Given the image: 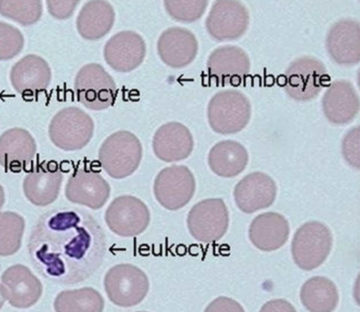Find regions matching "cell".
Listing matches in <instances>:
<instances>
[{
	"mask_svg": "<svg viewBox=\"0 0 360 312\" xmlns=\"http://www.w3.org/2000/svg\"><path fill=\"white\" fill-rule=\"evenodd\" d=\"M75 88L78 101L92 110H104L116 101L117 84L98 63H89L80 69Z\"/></svg>",
	"mask_w": 360,
	"mask_h": 312,
	"instance_id": "ba28073f",
	"label": "cell"
},
{
	"mask_svg": "<svg viewBox=\"0 0 360 312\" xmlns=\"http://www.w3.org/2000/svg\"><path fill=\"white\" fill-rule=\"evenodd\" d=\"M105 223L112 232L130 238L142 234L149 226V208L134 196L117 197L111 202L105 215Z\"/></svg>",
	"mask_w": 360,
	"mask_h": 312,
	"instance_id": "7c38bea8",
	"label": "cell"
},
{
	"mask_svg": "<svg viewBox=\"0 0 360 312\" xmlns=\"http://www.w3.org/2000/svg\"><path fill=\"white\" fill-rule=\"evenodd\" d=\"M208 75L217 86H238L250 72V60L246 51L238 46L217 48L207 60Z\"/></svg>",
	"mask_w": 360,
	"mask_h": 312,
	"instance_id": "4fadbf2b",
	"label": "cell"
},
{
	"mask_svg": "<svg viewBox=\"0 0 360 312\" xmlns=\"http://www.w3.org/2000/svg\"><path fill=\"white\" fill-rule=\"evenodd\" d=\"M326 50L340 65H354L360 60V27L358 20L342 19L333 24L326 35Z\"/></svg>",
	"mask_w": 360,
	"mask_h": 312,
	"instance_id": "d6986e66",
	"label": "cell"
},
{
	"mask_svg": "<svg viewBox=\"0 0 360 312\" xmlns=\"http://www.w3.org/2000/svg\"><path fill=\"white\" fill-rule=\"evenodd\" d=\"M0 14L21 25H32L41 19L42 4L40 0L8 1L0 0Z\"/></svg>",
	"mask_w": 360,
	"mask_h": 312,
	"instance_id": "4dcf8cb0",
	"label": "cell"
},
{
	"mask_svg": "<svg viewBox=\"0 0 360 312\" xmlns=\"http://www.w3.org/2000/svg\"><path fill=\"white\" fill-rule=\"evenodd\" d=\"M25 230L23 217L12 212H0V256H8L20 250Z\"/></svg>",
	"mask_w": 360,
	"mask_h": 312,
	"instance_id": "f546056e",
	"label": "cell"
},
{
	"mask_svg": "<svg viewBox=\"0 0 360 312\" xmlns=\"http://www.w3.org/2000/svg\"><path fill=\"white\" fill-rule=\"evenodd\" d=\"M115 22L113 7L107 1L93 0L84 5L78 15L77 27L79 34L86 39L96 41L105 37Z\"/></svg>",
	"mask_w": 360,
	"mask_h": 312,
	"instance_id": "4316f807",
	"label": "cell"
},
{
	"mask_svg": "<svg viewBox=\"0 0 360 312\" xmlns=\"http://www.w3.org/2000/svg\"><path fill=\"white\" fill-rule=\"evenodd\" d=\"M250 117V100L240 91H220L208 104V123L214 132L221 135L240 132L249 124Z\"/></svg>",
	"mask_w": 360,
	"mask_h": 312,
	"instance_id": "7a4b0ae2",
	"label": "cell"
},
{
	"mask_svg": "<svg viewBox=\"0 0 360 312\" xmlns=\"http://www.w3.org/2000/svg\"><path fill=\"white\" fill-rule=\"evenodd\" d=\"M229 214L222 199H207L196 204L188 214L187 226L191 235L201 243L220 240L228 231Z\"/></svg>",
	"mask_w": 360,
	"mask_h": 312,
	"instance_id": "9c48e42d",
	"label": "cell"
},
{
	"mask_svg": "<svg viewBox=\"0 0 360 312\" xmlns=\"http://www.w3.org/2000/svg\"><path fill=\"white\" fill-rule=\"evenodd\" d=\"M342 153L344 159L354 168L359 169V129H350L342 142Z\"/></svg>",
	"mask_w": 360,
	"mask_h": 312,
	"instance_id": "836d02e7",
	"label": "cell"
},
{
	"mask_svg": "<svg viewBox=\"0 0 360 312\" xmlns=\"http://www.w3.org/2000/svg\"><path fill=\"white\" fill-rule=\"evenodd\" d=\"M51 71L46 60L30 54L13 66L11 72L12 86L23 96H33L50 86Z\"/></svg>",
	"mask_w": 360,
	"mask_h": 312,
	"instance_id": "cb8c5ba5",
	"label": "cell"
},
{
	"mask_svg": "<svg viewBox=\"0 0 360 312\" xmlns=\"http://www.w3.org/2000/svg\"><path fill=\"white\" fill-rule=\"evenodd\" d=\"M300 298L310 312H333L337 308L340 295L337 286L325 277H314L302 285Z\"/></svg>",
	"mask_w": 360,
	"mask_h": 312,
	"instance_id": "83f0119b",
	"label": "cell"
},
{
	"mask_svg": "<svg viewBox=\"0 0 360 312\" xmlns=\"http://www.w3.org/2000/svg\"><path fill=\"white\" fill-rule=\"evenodd\" d=\"M36 150L34 138L27 130H8L0 137V165L7 171L20 172L32 162Z\"/></svg>",
	"mask_w": 360,
	"mask_h": 312,
	"instance_id": "603a6c76",
	"label": "cell"
},
{
	"mask_svg": "<svg viewBox=\"0 0 360 312\" xmlns=\"http://www.w3.org/2000/svg\"><path fill=\"white\" fill-rule=\"evenodd\" d=\"M160 58L172 68L186 67L198 53V41L189 30L172 27L162 33L157 45Z\"/></svg>",
	"mask_w": 360,
	"mask_h": 312,
	"instance_id": "ffe728a7",
	"label": "cell"
},
{
	"mask_svg": "<svg viewBox=\"0 0 360 312\" xmlns=\"http://www.w3.org/2000/svg\"><path fill=\"white\" fill-rule=\"evenodd\" d=\"M142 159L141 141L129 131H119L108 137L99 150V162L110 177L124 178L134 174Z\"/></svg>",
	"mask_w": 360,
	"mask_h": 312,
	"instance_id": "3957f363",
	"label": "cell"
},
{
	"mask_svg": "<svg viewBox=\"0 0 360 312\" xmlns=\"http://www.w3.org/2000/svg\"><path fill=\"white\" fill-rule=\"evenodd\" d=\"M153 147L156 157L162 162H180L193 152V136L183 124H165L154 135Z\"/></svg>",
	"mask_w": 360,
	"mask_h": 312,
	"instance_id": "7402d4cb",
	"label": "cell"
},
{
	"mask_svg": "<svg viewBox=\"0 0 360 312\" xmlns=\"http://www.w3.org/2000/svg\"><path fill=\"white\" fill-rule=\"evenodd\" d=\"M250 12L238 0H217L212 6L205 27L217 41H235L247 32L250 26Z\"/></svg>",
	"mask_w": 360,
	"mask_h": 312,
	"instance_id": "8fae6325",
	"label": "cell"
},
{
	"mask_svg": "<svg viewBox=\"0 0 360 312\" xmlns=\"http://www.w3.org/2000/svg\"><path fill=\"white\" fill-rule=\"evenodd\" d=\"M208 5L207 0H166L165 6L172 19L192 23L201 19Z\"/></svg>",
	"mask_w": 360,
	"mask_h": 312,
	"instance_id": "1f68e13d",
	"label": "cell"
},
{
	"mask_svg": "<svg viewBox=\"0 0 360 312\" xmlns=\"http://www.w3.org/2000/svg\"><path fill=\"white\" fill-rule=\"evenodd\" d=\"M146 44L140 34L134 32H122L114 35L105 44V62L115 71L129 72L143 63Z\"/></svg>",
	"mask_w": 360,
	"mask_h": 312,
	"instance_id": "e0dca14e",
	"label": "cell"
},
{
	"mask_svg": "<svg viewBox=\"0 0 360 312\" xmlns=\"http://www.w3.org/2000/svg\"><path fill=\"white\" fill-rule=\"evenodd\" d=\"M0 292L12 307L28 308L41 299L42 284L27 266L15 265L3 273Z\"/></svg>",
	"mask_w": 360,
	"mask_h": 312,
	"instance_id": "5bb4252c",
	"label": "cell"
},
{
	"mask_svg": "<svg viewBox=\"0 0 360 312\" xmlns=\"http://www.w3.org/2000/svg\"><path fill=\"white\" fill-rule=\"evenodd\" d=\"M277 196L274 178L263 172H252L238 181L235 187L234 199L238 209L245 214L270 207Z\"/></svg>",
	"mask_w": 360,
	"mask_h": 312,
	"instance_id": "2e32d148",
	"label": "cell"
},
{
	"mask_svg": "<svg viewBox=\"0 0 360 312\" xmlns=\"http://www.w3.org/2000/svg\"><path fill=\"white\" fill-rule=\"evenodd\" d=\"M138 312H147V311H138Z\"/></svg>",
	"mask_w": 360,
	"mask_h": 312,
	"instance_id": "ab89813d",
	"label": "cell"
},
{
	"mask_svg": "<svg viewBox=\"0 0 360 312\" xmlns=\"http://www.w3.org/2000/svg\"><path fill=\"white\" fill-rule=\"evenodd\" d=\"M62 183L63 174L58 163L51 160L40 163L26 176L23 190L32 204L44 207L58 198Z\"/></svg>",
	"mask_w": 360,
	"mask_h": 312,
	"instance_id": "ac0fdd59",
	"label": "cell"
},
{
	"mask_svg": "<svg viewBox=\"0 0 360 312\" xmlns=\"http://www.w3.org/2000/svg\"><path fill=\"white\" fill-rule=\"evenodd\" d=\"M107 236L98 221L78 209H53L32 228L29 253L42 277L58 285L89 280L101 268Z\"/></svg>",
	"mask_w": 360,
	"mask_h": 312,
	"instance_id": "6da1fadb",
	"label": "cell"
},
{
	"mask_svg": "<svg viewBox=\"0 0 360 312\" xmlns=\"http://www.w3.org/2000/svg\"><path fill=\"white\" fill-rule=\"evenodd\" d=\"M104 307L101 294L92 287L65 290L54 301L56 312H103Z\"/></svg>",
	"mask_w": 360,
	"mask_h": 312,
	"instance_id": "f1b7e54d",
	"label": "cell"
},
{
	"mask_svg": "<svg viewBox=\"0 0 360 312\" xmlns=\"http://www.w3.org/2000/svg\"><path fill=\"white\" fill-rule=\"evenodd\" d=\"M104 283L108 299L123 308L140 304L150 290L147 275L130 264H120L111 268L105 274Z\"/></svg>",
	"mask_w": 360,
	"mask_h": 312,
	"instance_id": "52a82bcc",
	"label": "cell"
},
{
	"mask_svg": "<svg viewBox=\"0 0 360 312\" xmlns=\"http://www.w3.org/2000/svg\"><path fill=\"white\" fill-rule=\"evenodd\" d=\"M290 226L283 215L265 213L254 218L250 226L251 243L264 252L280 249L288 241Z\"/></svg>",
	"mask_w": 360,
	"mask_h": 312,
	"instance_id": "d4e9b609",
	"label": "cell"
},
{
	"mask_svg": "<svg viewBox=\"0 0 360 312\" xmlns=\"http://www.w3.org/2000/svg\"><path fill=\"white\" fill-rule=\"evenodd\" d=\"M204 312H245L243 307L235 299L219 297L207 306Z\"/></svg>",
	"mask_w": 360,
	"mask_h": 312,
	"instance_id": "d590c367",
	"label": "cell"
},
{
	"mask_svg": "<svg viewBox=\"0 0 360 312\" xmlns=\"http://www.w3.org/2000/svg\"><path fill=\"white\" fill-rule=\"evenodd\" d=\"M259 312H296V310L286 299H272L266 302Z\"/></svg>",
	"mask_w": 360,
	"mask_h": 312,
	"instance_id": "8d00e7d4",
	"label": "cell"
},
{
	"mask_svg": "<svg viewBox=\"0 0 360 312\" xmlns=\"http://www.w3.org/2000/svg\"><path fill=\"white\" fill-rule=\"evenodd\" d=\"M24 46L22 33L11 24L0 22V60H8L20 53Z\"/></svg>",
	"mask_w": 360,
	"mask_h": 312,
	"instance_id": "d6a6232c",
	"label": "cell"
},
{
	"mask_svg": "<svg viewBox=\"0 0 360 312\" xmlns=\"http://www.w3.org/2000/svg\"><path fill=\"white\" fill-rule=\"evenodd\" d=\"M79 1H47L46 5L51 16L59 20H66L74 13Z\"/></svg>",
	"mask_w": 360,
	"mask_h": 312,
	"instance_id": "e575fe53",
	"label": "cell"
},
{
	"mask_svg": "<svg viewBox=\"0 0 360 312\" xmlns=\"http://www.w3.org/2000/svg\"><path fill=\"white\" fill-rule=\"evenodd\" d=\"M94 122L82 109H62L53 117L49 126L51 142L65 151L79 150L89 143L94 135Z\"/></svg>",
	"mask_w": 360,
	"mask_h": 312,
	"instance_id": "8992f818",
	"label": "cell"
},
{
	"mask_svg": "<svg viewBox=\"0 0 360 312\" xmlns=\"http://www.w3.org/2000/svg\"><path fill=\"white\" fill-rule=\"evenodd\" d=\"M5 202V193L4 190H3V187L0 186V208H2V206L4 205Z\"/></svg>",
	"mask_w": 360,
	"mask_h": 312,
	"instance_id": "74e56055",
	"label": "cell"
},
{
	"mask_svg": "<svg viewBox=\"0 0 360 312\" xmlns=\"http://www.w3.org/2000/svg\"><path fill=\"white\" fill-rule=\"evenodd\" d=\"M323 114L334 125H346L355 119L359 111L358 93L347 80L333 82L322 100Z\"/></svg>",
	"mask_w": 360,
	"mask_h": 312,
	"instance_id": "44dd1931",
	"label": "cell"
},
{
	"mask_svg": "<svg viewBox=\"0 0 360 312\" xmlns=\"http://www.w3.org/2000/svg\"><path fill=\"white\" fill-rule=\"evenodd\" d=\"M330 77L326 65L314 56H301L290 63L285 72L284 89L296 101H311L328 86Z\"/></svg>",
	"mask_w": 360,
	"mask_h": 312,
	"instance_id": "277c9868",
	"label": "cell"
},
{
	"mask_svg": "<svg viewBox=\"0 0 360 312\" xmlns=\"http://www.w3.org/2000/svg\"><path fill=\"white\" fill-rule=\"evenodd\" d=\"M249 153L243 145L237 141H224L211 148L208 165L214 174L222 178H234L246 169Z\"/></svg>",
	"mask_w": 360,
	"mask_h": 312,
	"instance_id": "484cf974",
	"label": "cell"
},
{
	"mask_svg": "<svg viewBox=\"0 0 360 312\" xmlns=\"http://www.w3.org/2000/svg\"><path fill=\"white\" fill-rule=\"evenodd\" d=\"M65 195L72 204L98 210L110 196V186L98 172L81 168L75 169L68 178Z\"/></svg>",
	"mask_w": 360,
	"mask_h": 312,
	"instance_id": "9a60e30c",
	"label": "cell"
},
{
	"mask_svg": "<svg viewBox=\"0 0 360 312\" xmlns=\"http://www.w3.org/2000/svg\"><path fill=\"white\" fill-rule=\"evenodd\" d=\"M195 188V176L186 166L172 165L157 175L154 195L162 207L177 211L189 204Z\"/></svg>",
	"mask_w": 360,
	"mask_h": 312,
	"instance_id": "30bf717a",
	"label": "cell"
},
{
	"mask_svg": "<svg viewBox=\"0 0 360 312\" xmlns=\"http://www.w3.org/2000/svg\"><path fill=\"white\" fill-rule=\"evenodd\" d=\"M5 299L3 298L1 292H0V310H1L3 305H4Z\"/></svg>",
	"mask_w": 360,
	"mask_h": 312,
	"instance_id": "f35d334b",
	"label": "cell"
},
{
	"mask_svg": "<svg viewBox=\"0 0 360 312\" xmlns=\"http://www.w3.org/2000/svg\"><path fill=\"white\" fill-rule=\"evenodd\" d=\"M332 245L333 236L328 226L317 221L305 223L293 236L292 259L301 269L314 271L328 259Z\"/></svg>",
	"mask_w": 360,
	"mask_h": 312,
	"instance_id": "5b68a950",
	"label": "cell"
}]
</instances>
